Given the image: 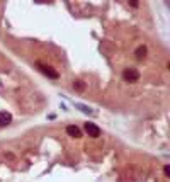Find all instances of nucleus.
Returning <instances> with one entry per match:
<instances>
[{"label": "nucleus", "instance_id": "obj_8", "mask_svg": "<svg viewBox=\"0 0 170 182\" xmlns=\"http://www.w3.org/2000/svg\"><path fill=\"white\" fill-rule=\"evenodd\" d=\"M73 88H75V90H78V92H84V90H85V85H84V82H82V80H75V82H73Z\"/></svg>", "mask_w": 170, "mask_h": 182}, {"label": "nucleus", "instance_id": "obj_5", "mask_svg": "<svg viewBox=\"0 0 170 182\" xmlns=\"http://www.w3.org/2000/svg\"><path fill=\"white\" fill-rule=\"evenodd\" d=\"M66 133H68L70 136H73V138H80V136H82V131H80L77 126H73V124L66 126Z\"/></svg>", "mask_w": 170, "mask_h": 182}, {"label": "nucleus", "instance_id": "obj_2", "mask_svg": "<svg viewBox=\"0 0 170 182\" xmlns=\"http://www.w3.org/2000/svg\"><path fill=\"white\" fill-rule=\"evenodd\" d=\"M85 131H87V135L92 136V138H99V136H101V128L95 126L94 123H85Z\"/></svg>", "mask_w": 170, "mask_h": 182}, {"label": "nucleus", "instance_id": "obj_3", "mask_svg": "<svg viewBox=\"0 0 170 182\" xmlns=\"http://www.w3.org/2000/svg\"><path fill=\"white\" fill-rule=\"evenodd\" d=\"M37 67H39V70H41L42 73H44V75H48L49 78H53V80H58V73L54 72V70H51V68L49 67H46V65H42V63H37Z\"/></svg>", "mask_w": 170, "mask_h": 182}, {"label": "nucleus", "instance_id": "obj_9", "mask_svg": "<svg viewBox=\"0 0 170 182\" xmlns=\"http://www.w3.org/2000/svg\"><path fill=\"white\" fill-rule=\"evenodd\" d=\"M163 172H165V175L169 177V175H170V167H169V165H165V169H163Z\"/></svg>", "mask_w": 170, "mask_h": 182}, {"label": "nucleus", "instance_id": "obj_1", "mask_svg": "<svg viewBox=\"0 0 170 182\" xmlns=\"http://www.w3.org/2000/svg\"><path fill=\"white\" fill-rule=\"evenodd\" d=\"M122 78H124L126 82L134 83V82L139 80V72L136 70V68H126V70L122 72Z\"/></svg>", "mask_w": 170, "mask_h": 182}, {"label": "nucleus", "instance_id": "obj_6", "mask_svg": "<svg viewBox=\"0 0 170 182\" xmlns=\"http://www.w3.org/2000/svg\"><path fill=\"white\" fill-rule=\"evenodd\" d=\"M146 51H148L146 46H138L136 48V51H134V56L138 58V60H143V58L146 56Z\"/></svg>", "mask_w": 170, "mask_h": 182}, {"label": "nucleus", "instance_id": "obj_7", "mask_svg": "<svg viewBox=\"0 0 170 182\" xmlns=\"http://www.w3.org/2000/svg\"><path fill=\"white\" fill-rule=\"evenodd\" d=\"M75 107H77V109H80L82 112H84V114H92V112H94V111H92L90 107H89V106L80 104V102H75Z\"/></svg>", "mask_w": 170, "mask_h": 182}, {"label": "nucleus", "instance_id": "obj_4", "mask_svg": "<svg viewBox=\"0 0 170 182\" xmlns=\"http://www.w3.org/2000/svg\"><path fill=\"white\" fill-rule=\"evenodd\" d=\"M10 121H12L10 112H7V111H2V112H0V128L9 126V124H10Z\"/></svg>", "mask_w": 170, "mask_h": 182}]
</instances>
